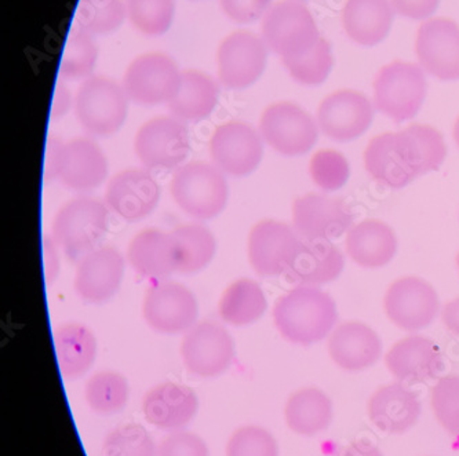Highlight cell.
<instances>
[{"label":"cell","instance_id":"6da1fadb","mask_svg":"<svg viewBox=\"0 0 459 456\" xmlns=\"http://www.w3.org/2000/svg\"><path fill=\"white\" fill-rule=\"evenodd\" d=\"M446 156L445 138L437 130L412 125L374 137L364 152V166L379 185L402 189L418 176L438 170Z\"/></svg>","mask_w":459,"mask_h":456},{"label":"cell","instance_id":"7a4b0ae2","mask_svg":"<svg viewBox=\"0 0 459 456\" xmlns=\"http://www.w3.org/2000/svg\"><path fill=\"white\" fill-rule=\"evenodd\" d=\"M274 327L294 345L322 342L337 324L334 299L315 286H296L281 296L273 306Z\"/></svg>","mask_w":459,"mask_h":456},{"label":"cell","instance_id":"3957f363","mask_svg":"<svg viewBox=\"0 0 459 456\" xmlns=\"http://www.w3.org/2000/svg\"><path fill=\"white\" fill-rule=\"evenodd\" d=\"M109 225V209L102 200L79 196L60 207L54 217L51 236L72 262L96 250Z\"/></svg>","mask_w":459,"mask_h":456},{"label":"cell","instance_id":"277c9868","mask_svg":"<svg viewBox=\"0 0 459 456\" xmlns=\"http://www.w3.org/2000/svg\"><path fill=\"white\" fill-rule=\"evenodd\" d=\"M170 194L182 211L196 219H212L227 207L230 188L227 176L214 164L191 161L177 168Z\"/></svg>","mask_w":459,"mask_h":456},{"label":"cell","instance_id":"5b68a950","mask_svg":"<svg viewBox=\"0 0 459 456\" xmlns=\"http://www.w3.org/2000/svg\"><path fill=\"white\" fill-rule=\"evenodd\" d=\"M374 107L394 123L414 119L428 93L420 64L396 60L382 66L374 79Z\"/></svg>","mask_w":459,"mask_h":456},{"label":"cell","instance_id":"8992f818","mask_svg":"<svg viewBox=\"0 0 459 456\" xmlns=\"http://www.w3.org/2000/svg\"><path fill=\"white\" fill-rule=\"evenodd\" d=\"M128 99L122 84L93 75L79 86L74 111L82 129L93 137H109L122 129L128 115Z\"/></svg>","mask_w":459,"mask_h":456},{"label":"cell","instance_id":"52a82bcc","mask_svg":"<svg viewBox=\"0 0 459 456\" xmlns=\"http://www.w3.org/2000/svg\"><path fill=\"white\" fill-rule=\"evenodd\" d=\"M263 38L281 60L307 53L319 42V28L310 10L299 0H279L263 18Z\"/></svg>","mask_w":459,"mask_h":456},{"label":"cell","instance_id":"ba28073f","mask_svg":"<svg viewBox=\"0 0 459 456\" xmlns=\"http://www.w3.org/2000/svg\"><path fill=\"white\" fill-rule=\"evenodd\" d=\"M191 151L186 125L174 116L152 117L134 137V152L148 170H177Z\"/></svg>","mask_w":459,"mask_h":456},{"label":"cell","instance_id":"9c48e42d","mask_svg":"<svg viewBox=\"0 0 459 456\" xmlns=\"http://www.w3.org/2000/svg\"><path fill=\"white\" fill-rule=\"evenodd\" d=\"M181 360L191 375L217 378L230 370L235 360V340L224 325L199 322L182 338Z\"/></svg>","mask_w":459,"mask_h":456},{"label":"cell","instance_id":"30bf717a","mask_svg":"<svg viewBox=\"0 0 459 456\" xmlns=\"http://www.w3.org/2000/svg\"><path fill=\"white\" fill-rule=\"evenodd\" d=\"M258 132L274 152L294 158L310 152L316 145L319 125L299 105L283 101L266 108Z\"/></svg>","mask_w":459,"mask_h":456},{"label":"cell","instance_id":"8fae6325","mask_svg":"<svg viewBox=\"0 0 459 456\" xmlns=\"http://www.w3.org/2000/svg\"><path fill=\"white\" fill-rule=\"evenodd\" d=\"M176 61L164 53H145L128 64L122 86L130 101L155 107L171 101L181 81Z\"/></svg>","mask_w":459,"mask_h":456},{"label":"cell","instance_id":"7c38bea8","mask_svg":"<svg viewBox=\"0 0 459 456\" xmlns=\"http://www.w3.org/2000/svg\"><path fill=\"white\" fill-rule=\"evenodd\" d=\"M143 316L159 334H186L197 323L199 306L186 286L177 281H153L143 297Z\"/></svg>","mask_w":459,"mask_h":456},{"label":"cell","instance_id":"4fadbf2b","mask_svg":"<svg viewBox=\"0 0 459 456\" xmlns=\"http://www.w3.org/2000/svg\"><path fill=\"white\" fill-rule=\"evenodd\" d=\"M210 158L225 176H250L258 168L264 156L260 132L242 120H230L218 125L210 138Z\"/></svg>","mask_w":459,"mask_h":456},{"label":"cell","instance_id":"5bb4252c","mask_svg":"<svg viewBox=\"0 0 459 456\" xmlns=\"http://www.w3.org/2000/svg\"><path fill=\"white\" fill-rule=\"evenodd\" d=\"M268 46L247 30L230 33L217 51L218 79L230 90H243L260 81L268 61Z\"/></svg>","mask_w":459,"mask_h":456},{"label":"cell","instance_id":"9a60e30c","mask_svg":"<svg viewBox=\"0 0 459 456\" xmlns=\"http://www.w3.org/2000/svg\"><path fill=\"white\" fill-rule=\"evenodd\" d=\"M301 237L294 228L274 219L254 225L247 242L251 268L263 278L286 276L296 258Z\"/></svg>","mask_w":459,"mask_h":456},{"label":"cell","instance_id":"2e32d148","mask_svg":"<svg viewBox=\"0 0 459 456\" xmlns=\"http://www.w3.org/2000/svg\"><path fill=\"white\" fill-rule=\"evenodd\" d=\"M418 64L425 73L443 82L459 81V25L445 17H432L418 28Z\"/></svg>","mask_w":459,"mask_h":456},{"label":"cell","instance_id":"e0dca14e","mask_svg":"<svg viewBox=\"0 0 459 456\" xmlns=\"http://www.w3.org/2000/svg\"><path fill=\"white\" fill-rule=\"evenodd\" d=\"M374 105L356 90H340L320 102L317 125L320 132L337 142H351L370 129Z\"/></svg>","mask_w":459,"mask_h":456},{"label":"cell","instance_id":"ac0fdd59","mask_svg":"<svg viewBox=\"0 0 459 456\" xmlns=\"http://www.w3.org/2000/svg\"><path fill=\"white\" fill-rule=\"evenodd\" d=\"M352 210L342 200L309 194L292 203V228L302 239H337L352 227Z\"/></svg>","mask_w":459,"mask_h":456},{"label":"cell","instance_id":"d6986e66","mask_svg":"<svg viewBox=\"0 0 459 456\" xmlns=\"http://www.w3.org/2000/svg\"><path fill=\"white\" fill-rule=\"evenodd\" d=\"M125 268V257L117 248L111 245L97 247L76 263L75 293L89 304H105L119 291Z\"/></svg>","mask_w":459,"mask_h":456},{"label":"cell","instance_id":"ffe728a7","mask_svg":"<svg viewBox=\"0 0 459 456\" xmlns=\"http://www.w3.org/2000/svg\"><path fill=\"white\" fill-rule=\"evenodd\" d=\"M159 200L160 186L148 168L120 171L105 189V204L123 221H141L156 209Z\"/></svg>","mask_w":459,"mask_h":456},{"label":"cell","instance_id":"44dd1931","mask_svg":"<svg viewBox=\"0 0 459 456\" xmlns=\"http://www.w3.org/2000/svg\"><path fill=\"white\" fill-rule=\"evenodd\" d=\"M391 322L406 331H420L437 316L438 298L435 288L420 278H403L389 287L384 299Z\"/></svg>","mask_w":459,"mask_h":456},{"label":"cell","instance_id":"7402d4cb","mask_svg":"<svg viewBox=\"0 0 459 456\" xmlns=\"http://www.w3.org/2000/svg\"><path fill=\"white\" fill-rule=\"evenodd\" d=\"M127 261L135 273L148 280H166L178 273L182 251L173 232L151 228L141 230L128 245Z\"/></svg>","mask_w":459,"mask_h":456},{"label":"cell","instance_id":"603a6c76","mask_svg":"<svg viewBox=\"0 0 459 456\" xmlns=\"http://www.w3.org/2000/svg\"><path fill=\"white\" fill-rule=\"evenodd\" d=\"M141 409L151 426L163 432H177L194 421L199 399L189 386L178 382H161L146 391Z\"/></svg>","mask_w":459,"mask_h":456},{"label":"cell","instance_id":"cb8c5ba5","mask_svg":"<svg viewBox=\"0 0 459 456\" xmlns=\"http://www.w3.org/2000/svg\"><path fill=\"white\" fill-rule=\"evenodd\" d=\"M389 373L406 385H418L437 378L445 370L442 352L432 340L420 335L404 338L385 356Z\"/></svg>","mask_w":459,"mask_h":456},{"label":"cell","instance_id":"d4e9b609","mask_svg":"<svg viewBox=\"0 0 459 456\" xmlns=\"http://www.w3.org/2000/svg\"><path fill=\"white\" fill-rule=\"evenodd\" d=\"M420 397L402 382L381 386L367 403L371 424L388 434H404L411 430L420 421Z\"/></svg>","mask_w":459,"mask_h":456},{"label":"cell","instance_id":"484cf974","mask_svg":"<svg viewBox=\"0 0 459 456\" xmlns=\"http://www.w3.org/2000/svg\"><path fill=\"white\" fill-rule=\"evenodd\" d=\"M108 176V159L99 143L86 137L65 142L57 181L69 191L91 192Z\"/></svg>","mask_w":459,"mask_h":456},{"label":"cell","instance_id":"4316f807","mask_svg":"<svg viewBox=\"0 0 459 456\" xmlns=\"http://www.w3.org/2000/svg\"><path fill=\"white\" fill-rule=\"evenodd\" d=\"M328 353L338 367L348 373L367 370L381 358L382 340L363 323L338 325L328 337Z\"/></svg>","mask_w":459,"mask_h":456},{"label":"cell","instance_id":"83f0119b","mask_svg":"<svg viewBox=\"0 0 459 456\" xmlns=\"http://www.w3.org/2000/svg\"><path fill=\"white\" fill-rule=\"evenodd\" d=\"M343 265L342 253L332 242L301 237L286 279L297 286H323L334 281L342 273Z\"/></svg>","mask_w":459,"mask_h":456},{"label":"cell","instance_id":"f1b7e54d","mask_svg":"<svg viewBox=\"0 0 459 456\" xmlns=\"http://www.w3.org/2000/svg\"><path fill=\"white\" fill-rule=\"evenodd\" d=\"M394 20L392 0H346L341 14L346 36L364 47L384 42L391 32Z\"/></svg>","mask_w":459,"mask_h":456},{"label":"cell","instance_id":"f546056e","mask_svg":"<svg viewBox=\"0 0 459 456\" xmlns=\"http://www.w3.org/2000/svg\"><path fill=\"white\" fill-rule=\"evenodd\" d=\"M54 349L58 370L66 379H78L89 373L97 357V338L82 323L69 322L54 330Z\"/></svg>","mask_w":459,"mask_h":456},{"label":"cell","instance_id":"4dcf8cb0","mask_svg":"<svg viewBox=\"0 0 459 456\" xmlns=\"http://www.w3.org/2000/svg\"><path fill=\"white\" fill-rule=\"evenodd\" d=\"M220 96L217 82L204 72L184 71L178 89L168 108L171 116L184 123H197L214 112Z\"/></svg>","mask_w":459,"mask_h":456},{"label":"cell","instance_id":"1f68e13d","mask_svg":"<svg viewBox=\"0 0 459 456\" xmlns=\"http://www.w3.org/2000/svg\"><path fill=\"white\" fill-rule=\"evenodd\" d=\"M346 251L353 262L361 268H381L396 255V236L384 222L367 219L349 229Z\"/></svg>","mask_w":459,"mask_h":456},{"label":"cell","instance_id":"d6a6232c","mask_svg":"<svg viewBox=\"0 0 459 456\" xmlns=\"http://www.w3.org/2000/svg\"><path fill=\"white\" fill-rule=\"evenodd\" d=\"M334 406L325 391L317 388H302L287 399L284 421L292 433L304 437L320 434L332 425Z\"/></svg>","mask_w":459,"mask_h":456},{"label":"cell","instance_id":"836d02e7","mask_svg":"<svg viewBox=\"0 0 459 456\" xmlns=\"http://www.w3.org/2000/svg\"><path fill=\"white\" fill-rule=\"evenodd\" d=\"M268 307L265 293L253 279H238L230 284L218 302L222 322L235 327H246L258 322Z\"/></svg>","mask_w":459,"mask_h":456},{"label":"cell","instance_id":"e575fe53","mask_svg":"<svg viewBox=\"0 0 459 456\" xmlns=\"http://www.w3.org/2000/svg\"><path fill=\"white\" fill-rule=\"evenodd\" d=\"M130 386L127 379L117 371H99L90 376L84 386V400L91 411L99 415H114L127 406Z\"/></svg>","mask_w":459,"mask_h":456},{"label":"cell","instance_id":"d590c367","mask_svg":"<svg viewBox=\"0 0 459 456\" xmlns=\"http://www.w3.org/2000/svg\"><path fill=\"white\" fill-rule=\"evenodd\" d=\"M182 251L178 273L194 275L204 271L214 260L217 240L209 228L199 224H186L173 230Z\"/></svg>","mask_w":459,"mask_h":456},{"label":"cell","instance_id":"8d00e7d4","mask_svg":"<svg viewBox=\"0 0 459 456\" xmlns=\"http://www.w3.org/2000/svg\"><path fill=\"white\" fill-rule=\"evenodd\" d=\"M99 58V48L93 35L79 27L72 28L66 36L61 57L60 78L64 81H84L93 76Z\"/></svg>","mask_w":459,"mask_h":456},{"label":"cell","instance_id":"74e56055","mask_svg":"<svg viewBox=\"0 0 459 456\" xmlns=\"http://www.w3.org/2000/svg\"><path fill=\"white\" fill-rule=\"evenodd\" d=\"M292 81L307 87H317L327 81L333 65V48L330 42L320 38L319 42L307 53L281 60Z\"/></svg>","mask_w":459,"mask_h":456},{"label":"cell","instance_id":"f35d334b","mask_svg":"<svg viewBox=\"0 0 459 456\" xmlns=\"http://www.w3.org/2000/svg\"><path fill=\"white\" fill-rule=\"evenodd\" d=\"M126 13L138 32L158 38L173 24L176 0H126Z\"/></svg>","mask_w":459,"mask_h":456},{"label":"cell","instance_id":"ab89813d","mask_svg":"<svg viewBox=\"0 0 459 456\" xmlns=\"http://www.w3.org/2000/svg\"><path fill=\"white\" fill-rule=\"evenodd\" d=\"M76 27L90 35H107L123 24L126 0H79L76 9Z\"/></svg>","mask_w":459,"mask_h":456},{"label":"cell","instance_id":"60d3db41","mask_svg":"<svg viewBox=\"0 0 459 456\" xmlns=\"http://www.w3.org/2000/svg\"><path fill=\"white\" fill-rule=\"evenodd\" d=\"M102 456H156L158 444L145 427L126 424L105 435Z\"/></svg>","mask_w":459,"mask_h":456},{"label":"cell","instance_id":"b9f144b4","mask_svg":"<svg viewBox=\"0 0 459 456\" xmlns=\"http://www.w3.org/2000/svg\"><path fill=\"white\" fill-rule=\"evenodd\" d=\"M225 456H281L278 440L265 427L245 425L228 439Z\"/></svg>","mask_w":459,"mask_h":456},{"label":"cell","instance_id":"7bdbcfd3","mask_svg":"<svg viewBox=\"0 0 459 456\" xmlns=\"http://www.w3.org/2000/svg\"><path fill=\"white\" fill-rule=\"evenodd\" d=\"M309 174L320 189L334 192L348 182L351 168L342 153L334 150H322L310 159Z\"/></svg>","mask_w":459,"mask_h":456},{"label":"cell","instance_id":"ee69618b","mask_svg":"<svg viewBox=\"0 0 459 456\" xmlns=\"http://www.w3.org/2000/svg\"><path fill=\"white\" fill-rule=\"evenodd\" d=\"M430 407L436 421L447 432L459 419V375L438 379L430 391Z\"/></svg>","mask_w":459,"mask_h":456},{"label":"cell","instance_id":"f6af8a7d","mask_svg":"<svg viewBox=\"0 0 459 456\" xmlns=\"http://www.w3.org/2000/svg\"><path fill=\"white\" fill-rule=\"evenodd\" d=\"M156 456H210L209 445L196 433L177 430L158 444Z\"/></svg>","mask_w":459,"mask_h":456},{"label":"cell","instance_id":"bcb514c9","mask_svg":"<svg viewBox=\"0 0 459 456\" xmlns=\"http://www.w3.org/2000/svg\"><path fill=\"white\" fill-rule=\"evenodd\" d=\"M272 4V0H220L224 14L238 24L263 22Z\"/></svg>","mask_w":459,"mask_h":456},{"label":"cell","instance_id":"7dc6e473","mask_svg":"<svg viewBox=\"0 0 459 456\" xmlns=\"http://www.w3.org/2000/svg\"><path fill=\"white\" fill-rule=\"evenodd\" d=\"M440 0H392L394 13L414 22H427L437 10Z\"/></svg>","mask_w":459,"mask_h":456},{"label":"cell","instance_id":"c3c4849f","mask_svg":"<svg viewBox=\"0 0 459 456\" xmlns=\"http://www.w3.org/2000/svg\"><path fill=\"white\" fill-rule=\"evenodd\" d=\"M65 142L57 135H48L46 141L45 164H43V178L46 182L57 181L63 163Z\"/></svg>","mask_w":459,"mask_h":456},{"label":"cell","instance_id":"681fc988","mask_svg":"<svg viewBox=\"0 0 459 456\" xmlns=\"http://www.w3.org/2000/svg\"><path fill=\"white\" fill-rule=\"evenodd\" d=\"M43 271H45V281L48 286H53L60 276L61 261L60 247L51 235H43Z\"/></svg>","mask_w":459,"mask_h":456},{"label":"cell","instance_id":"f907efd6","mask_svg":"<svg viewBox=\"0 0 459 456\" xmlns=\"http://www.w3.org/2000/svg\"><path fill=\"white\" fill-rule=\"evenodd\" d=\"M74 102H75V97H72L68 87L63 82H58L54 89L53 101H51V119H63L71 111V108H74Z\"/></svg>","mask_w":459,"mask_h":456},{"label":"cell","instance_id":"816d5d0a","mask_svg":"<svg viewBox=\"0 0 459 456\" xmlns=\"http://www.w3.org/2000/svg\"><path fill=\"white\" fill-rule=\"evenodd\" d=\"M338 456H384V453L374 443L356 440L343 447Z\"/></svg>","mask_w":459,"mask_h":456},{"label":"cell","instance_id":"f5cc1de1","mask_svg":"<svg viewBox=\"0 0 459 456\" xmlns=\"http://www.w3.org/2000/svg\"><path fill=\"white\" fill-rule=\"evenodd\" d=\"M442 320L448 331L459 337V298L448 302L443 307Z\"/></svg>","mask_w":459,"mask_h":456},{"label":"cell","instance_id":"db71d44e","mask_svg":"<svg viewBox=\"0 0 459 456\" xmlns=\"http://www.w3.org/2000/svg\"><path fill=\"white\" fill-rule=\"evenodd\" d=\"M455 451H459V419L447 430Z\"/></svg>","mask_w":459,"mask_h":456},{"label":"cell","instance_id":"11a10c76","mask_svg":"<svg viewBox=\"0 0 459 456\" xmlns=\"http://www.w3.org/2000/svg\"><path fill=\"white\" fill-rule=\"evenodd\" d=\"M454 140H455L459 148V117L456 119L455 125H454Z\"/></svg>","mask_w":459,"mask_h":456},{"label":"cell","instance_id":"9f6ffc18","mask_svg":"<svg viewBox=\"0 0 459 456\" xmlns=\"http://www.w3.org/2000/svg\"><path fill=\"white\" fill-rule=\"evenodd\" d=\"M456 265H458V269H459V254H458V255H456Z\"/></svg>","mask_w":459,"mask_h":456},{"label":"cell","instance_id":"6f0895ef","mask_svg":"<svg viewBox=\"0 0 459 456\" xmlns=\"http://www.w3.org/2000/svg\"><path fill=\"white\" fill-rule=\"evenodd\" d=\"M299 2H302V0H299Z\"/></svg>","mask_w":459,"mask_h":456}]
</instances>
